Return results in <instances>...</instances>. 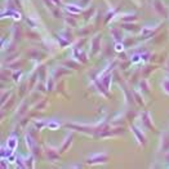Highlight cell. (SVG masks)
<instances>
[{
  "label": "cell",
  "mask_w": 169,
  "mask_h": 169,
  "mask_svg": "<svg viewBox=\"0 0 169 169\" xmlns=\"http://www.w3.org/2000/svg\"><path fill=\"white\" fill-rule=\"evenodd\" d=\"M107 159H109V158H107V155H105V154H97V155H93V156H90V158L86 159V163H88V164L105 163Z\"/></svg>",
  "instance_id": "1"
},
{
  "label": "cell",
  "mask_w": 169,
  "mask_h": 169,
  "mask_svg": "<svg viewBox=\"0 0 169 169\" xmlns=\"http://www.w3.org/2000/svg\"><path fill=\"white\" fill-rule=\"evenodd\" d=\"M154 4H155V11H156L160 16H165L167 14V11H165V7L163 5V3L160 0H154Z\"/></svg>",
  "instance_id": "2"
},
{
  "label": "cell",
  "mask_w": 169,
  "mask_h": 169,
  "mask_svg": "<svg viewBox=\"0 0 169 169\" xmlns=\"http://www.w3.org/2000/svg\"><path fill=\"white\" fill-rule=\"evenodd\" d=\"M169 150V133H165L163 136V143H161V151H168Z\"/></svg>",
  "instance_id": "3"
},
{
  "label": "cell",
  "mask_w": 169,
  "mask_h": 169,
  "mask_svg": "<svg viewBox=\"0 0 169 169\" xmlns=\"http://www.w3.org/2000/svg\"><path fill=\"white\" fill-rule=\"evenodd\" d=\"M47 155H48V159L52 160V161H54V160H57L58 159V154L57 152H54L53 150H47Z\"/></svg>",
  "instance_id": "4"
},
{
  "label": "cell",
  "mask_w": 169,
  "mask_h": 169,
  "mask_svg": "<svg viewBox=\"0 0 169 169\" xmlns=\"http://www.w3.org/2000/svg\"><path fill=\"white\" fill-rule=\"evenodd\" d=\"M92 44H93V53H96L99 48V36H97L96 39H94V40L92 41Z\"/></svg>",
  "instance_id": "5"
},
{
  "label": "cell",
  "mask_w": 169,
  "mask_h": 169,
  "mask_svg": "<svg viewBox=\"0 0 169 169\" xmlns=\"http://www.w3.org/2000/svg\"><path fill=\"white\" fill-rule=\"evenodd\" d=\"M132 129H133V132L136 133V136L138 137V140H140V141L142 142V143H145V137L142 136V134H141L140 132H138V129H137V128H134V127H132Z\"/></svg>",
  "instance_id": "6"
},
{
  "label": "cell",
  "mask_w": 169,
  "mask_h": 169,
  "mask_svg": "<svg viewBox=\"0 0 169 169\" xmlns=\"http://www.w3.org/2000/svg\"><path fill=\"white\" fill-rule=\"evenodd\" d=\"M111 32H112V35L115 36V40H116V41H120V40H121V35L119 34V31H118V30L112 29V30H111Z\"/></svg>",
  "instance_id": "7"
},
{
  "label": "cell",
  "mask_w": 169,
  "mask_h": 169,
  "mask_svg": "<svg viewBox=\"0 0 169 169\" xmlns=\"http://www.w3.org/2000/svg\"><path fill=\"white\" fill-rule=\"evenodd\" d=\"M71 140H72V136H68L67 137V140H66V142H65V145H63V147H62V151H65L68 147V145L71 143Z\"/></svg>",
  "instance_id": "8"
},
{
  "label": "cell",
  "mask_w": 169,
  "mask_h": 169,
  "mask_svg": "<svg viewBox=\"0 0 169 169\" xmlns=\"http://www.w3.org/2000/svg\"><path fill=\"white\" fill-rule=\"evenodd\" d=\"M75 5H67V9L68 11H71L74 13H77V12H80V8H74Z\"/></svg>",
  "instance_id": "9"
},
{
  "label": "cell",
  "mask_w": 169,
  "mask_h": 169,
  "mask_svg": "<svg viewBox=\"0 0 169 169\" xmlns=\"http://www.w3.org/2000/svg\"><path fill=\"white\" fill-rule=\"evenodd\" d=\"M123 27H125L127 30H134V27H136V26H133V25H128V23H124V25H123Z\"/></svg>",
  "instance_id": "10"
},
{
  "label": "cell",
  "mask_w": 169,
  "mask_h": 169,
  "mask_svg": "<svg viewBox=\"0 0 169 169\" xmlns=\"http://www.w3.org/2000/svg\"><path fill=\"white\" fill-rule=\"evenodd\" d=\"M9 146H11V149H14V147H16V141H14V138H11V140H9Z\"/></svg>",
  "instance_id": "11"
},
{
  "label": "cell",
  "mask_w": 169,
  "mask_h": 169,
  "mask_svg": "<svg viewBox=\"0 0 169 169\" xmlns=\"http://www.w3.org/2000/svg\"><path fill=\"white\" fill-rule=\"evenodd\" d=\"M163 86L165 88V90L169 93V80H165V81H164V83H163Z\"/></svg>",
  "instance_id": "12"
},
{
  "label": "cell",
  "mask_w": 169,
  "mask_h": 169,
  "mask_svg": "<svg viewBox=\"0 0 169 169\" xmlns=\"http://www.w3.org/2000/svg\"><path fill=\"white\" fill-rule=\"evenodd\" d=\"M49 127L54 129V128H58V127H59V124H56V123H52V124H49Z\"/></svg>",
  "instance_id": "13"
},
{
  "label": "cell",
  "mask_w": 169,
  "mask_h": 169,
  "mask_svg": "<svg viewBox=\"0 0 169 169\" xmlns=\"http://www.w3.org/2000/svg\"><path fill=\"white\" fill-rule=\"evenodd\" d=\"M116 50H118V52L123 50V45H120V44H116Z\"/></svg>",
  "instance_id": "14"
},
{
  "label": "cell",
  "mask_w": 169,
  "mask_h": 169,
  "mask_svg": "<svg viewBox=\"0 0 169 169\" xmlns=\"http://www.w3.org/2000/svg\"><path fill=\"white\" fill-rule=\"evenodd\" d=\"M44 2H45V4H47V5L53 7V4H52V2H50V0H44Z\"/></svg>",
  "instance_id": "15"
},
{
  "label": "cell",
  "mask_w": 169,
  "mask_h": 169,
  "mask_svg": "<svg viewBox=\"0 0 169 169\" xmlns=\"http://www.w3.org/2000/svg\"><path fill=\"white\" fill-rule=\"evenodd\" d=\"M54 2L57 3V4H61V0H54Z\"/></svg>",
  "instance_id": "16"
}]
</instances>
